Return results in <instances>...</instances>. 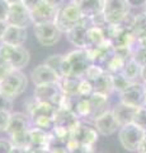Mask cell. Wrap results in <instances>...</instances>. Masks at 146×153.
<instances>
[{
	"label": "cell",
	"instance_id": "obj_11",
	"mask_svg": "<svg viewBox=\"0 0 146 153\" xmlns=\"http://www.w3.org/2000/svg\"><path fill=\"white\" fill-rule=\"evenodd\" d=\"M121 102L134 107L144 106V98H145V84L134 82L127 87L123 92L120 93Z\"/></svg>",
	"mask_w": 146,
	"mask_h": 153
},
{
	"label": "cell",
	"instance_id": "obj_35",
	"mask_svg": "<svg viewBox=\"0 0 146 153\" xmlns=\"http://www.w3.org/2000/svg\"><path fill=\"white\" fill-rule=\"evenodd\" d=\"M13 101L14 100L7 97L0 93V112H9L12 114V110H13Z\"/></svg>",
	"mask_w": 146,
	"mask_h": 153
},
{
	"label": "cell",
	"instance_id": "obj_8",
	"mask_svg": "<svg viewBox=\"0 0 146 153\" xmlns=\"http://www.w3.org/2000/svg\"><path fill=\"white\" fill-rule=\"evenodd\" d=\"M33 32L42 46L51 47L55 46L60 41L62 32H61L55 23H43V25H33Z\"/></svg>",
	"mask_w": 146,
	"mask_h": 153
},
{
	"label": "cell",
	"instance_id": "obj_4",
	"mask_svg": "<svg viewBox=\"0 0 146 153\" xmlns=\"http://www.w3.org/2000/svg\"><path fill=\"white\" fill-rule=\"evenodd\" d=\"M131 7L127 0H104L103 16L108 25H125Z\"/></svg>",
	"mask_w": 146,
	"mask_h": 153
},
{
	"label": "cell",
	"instance_id": "obj_9",
	"mask_svg": "<svg viewBox=\"0 0 146 153\" xmlns=\"http://www.w3.org/2000/svg\"><path fill=\"white\" fill-rule=\"evenodd\" d=\"M92 26H93L92 18L83 17L81 21L66 33L70 44H73L76 49H87V35H88V30Z\"/></svg>",
	"mask_w": 146,
	"mask_h": 153
},
{
	"label": "cell",
	"instance_id": "obj_21",
	"mask_svg": "<svg viewBox=\"0 0 146 153\" xmlns=\"http://www.w3.org/2000/svg\"><path fill=\"white\" fill-rule=\"evenodd\" d=\"M90 102H92V117H98L99 115H102L103 112L108 111V96L102 94V93H97L94 92L90 97Z\"/></svg>",
	"mask_w": 146,
	"mask_h": 153
},
{
	"label": "cell",
	"instance_id": "obj_41",
	"mask_svg": "<svg viewBox=\"0 0 146 153\" xmlns=\"http://www.w3.org/2000/svg\"><path fill=\"white\" fill-rule=\"evenodd\" d=\"M45 0H22L23 5H24L26 8H28L29 10H33L34 8H37L40 5V4H42Z\"/></svg>",
	"mask_w": 146,
	"mask_h": 153
},
{
	"label": "cell",
	"instance_id": "obj_2",
	"mask_svg": "<svg viewBox=\"0 0 146 153\" xmlns=\"http://www.w3.org/2000/svg\"><path fill=\"white\" fill-rule=\"evenodd\" d=\"M83 13L75 0L70 3H65L62 7L59 8L57 16L55 19V25L62 33H67L73 27H75L78 23L83 19Z\"/></svg>",
	"mask_w": 146,
	"mask_h": 153
},
{
	"label": "cell",
	"instance_id": "obj_47",
	"mask_svg": "<svg viewBox=\"0 0 146 153\" xmlns=\"http://www.w3.org/2000/svg\"><path fill=\"white\" fill-rule=\"evenodd\" d=\"M10 153H28L27 148H19V147H13Z\"/></svg>",
	"mask_w": 146,
	"mask_h": 153
},
{
	"label": "cell",
	"instance_id": "obj_24",
	"mask_svg": "<svg viewBox=\"0 0 146 153\" xmlns=\"http://www.w3.org/2000/svg\"><path fill=\"white\" fill-rule=\"evenodd\" d=\"M104 41H107V38H106V35H104V32H103L102 28H98V27L92 26L88 30V35H87V49L98 47V46H101Z\"/></svg>",
	"mask_w": 146,
	"mask_h": 153
},
{
	"label": "cell",
	"instance_id": "obj_22",
	"mask_svg": "<svg viewBox=\"0 0 146 153\" xmlns=\"http://www.w3.org/2000/svg\"><path fill=\"white\" fill-rule=\"evenodd\" d=\"M79 76H64L60 79V88L62 91V93L69 97H76L78 96V88L80 83Z\"/></svg>",
	"mask_w": 146,
	"mask_h": 153
},
{
	"label": "cell",
	"instance_id": "obj_10",
	"mask_svg": "<svg viewBox=\"0 0 146 153\" xmlns=\"http://www.w3.org/2000/svg\"><path fill=\"white\" fill-rule=\"evenodd\" d=\"M32 23L33 22H32L31 10L23 5V3L10 4L8 18H7V25L27 28L28 26H31Z\"/></svg>",
	"mask_w": 146,
	"mask_h": 153
},
{
	"label": "cell",
	"instance_id": "obj_49",
	"mask_svg": "<svg viewBox=\"0 0 146 153\" xmlns=\"http://www.w3.org/2000/svg\"><path fill=\"white\" fill-rule=\"evenodd\" d=\"M9 4H15V3H22V0H8Z\"/></svg>",
	"mask_w": 146,
	"mask_h": 153
},
{
	"label": "cell",
	"instance_id": "obj_50",
	"mask_svg": "<svg viewBox=\"0 0 146 153\" xmlns=\"http://www.w3.org/2000/svg\"><path fill=\"white\" fill-rule=\"evenodd\" d=\"M144 106H146V84H145V98H144Z\"/></svg>",
	"mask_w": 146,
	"mask_h": 153
},
{
	"label": "cell",
	"instance_id": "obj_26",
	"mask_svg": "<svg viewBox=\"0 0 146 153\" xmlns=\"http://www.w3.org/2000/svg\"><path fill=\"white\" fill-rule=\"evenodd\" d=\"M10 142L13 147H19V148H29L31 147V135H29V129L24 131H19L15 134H12Z\"/></svg>",
	"mask_w": 146,
	"mask_h": 153
},
{
	"label": "cell",
	"instance_id": "obj_15",
	"mask_svg": "<svg viewBox=\"0 0 146 153\" xmlns=\"http://www.w3.org/2000/svg\"><path fill=\"white\" fill-rule=\"evenodd\" d=\"M27 36H28L27 28L7 25V28L4 31V35L1 38V44L13 45V46H23L27 41Z\"/></svg>",
	"mask_w": 146,
	"mask_h": 153
},
{
	"label": "cell",
	"instance_id": "obj_1",
	"mask_svg": "<svg viewBox=\"0 0 146 153\" xmlns=\"http://www.w3.org/2000/svg\"><path fill=\"white\" fill-rule=\"evenodd\" d=\"M93 64L87 49H75L64 56L61 74L64 76H79L83 78L87 69Z\"/></svg>",
	"mask_w": 146,
	"mask_h": 153
},
{
	"label": "cell",
	"instance_id": "obj_39",
	"mask_svg": "<svg viewBox=\"0 0 146 153\" xmlns=\"http://www.w3.org/2000/svg\"><path fill=\"white\" fill-rule=\"evenodd\" d=\"M9 119H10V114L9 112H0V133L7 130Z\"/></svg>",
	"mask_w": 146,
	"mask_h": 153
},
{
	"label": "cell",
	"instance_id": "obj_31",
	"mask_svg": "<svg viewBox=\"0 0 146 153\" xmlns=\"http://www.w3.org/2000/svg\"><path fill=\"white\" fill-rule=\"evenodd\" d=\"M104 73H106V69L103 68V66L93 63V64L87 69L85 74H84V78H87L88 80H90V82H94V80H97L98 78H99V76H102Z\"/></svg>",
	"mask_w": 146,
	"mask_h": 153
},
{
	"label": "cell",
	"instance_id": "obj_51",
	"mask_svg": "<svg viewBox=\"0 0 146 153\" xmlns=\"http://www.w3.org/2000/svg\"><path fill=\"white\" fill-rule=\"evenodd\" d=\"M145 13H146V4H145Z\"/></svg>",
	"mask_w": 146,
	"mask_h": 153
},
{
	"label": "cell",
	"instance_id": "obj_5",
	"mask_svg": "<svg viewBox=\"0 0 146 153\" xmlns=\"http://www.w3.org/2000/svg\"><path fill=\"white\" fill-rule=\"evenodd\" d=\"M0 57L7 61L13 69L22 70L28 65L31 60V54L23 46H13L7 44H0Z\"/></svg>",
	"mask_w": 146,
	"mask_h": 153
},
{
	"label": "cell",
	"instance_id": "obj_20",
	"mask_svg": "<svg viewBox=\"0 0 146 153\" xmlns=\"http://www.w3.org/2000/svg\"><path fill=\"white\" fill-rule=\"evenodd\" d=\"M29 135H31V147L29 148H46L50 143L51 133L45 131L40 128L32 126L29 129Z\"/></svg>",
	"mask_w": 146,
	"mask_h": 153
},
{
	"label": "cell",
	"instance_id": "obj_28",
	"mask_svg": "<svg viewBox=\"0 0 146 153\" xmlns=\"http://www.w3.org/2000/svg\"><path fill=\"white\" fill-rule=\"evenodd\" d=\"M47 151H48V153H70L69 148L66 146V142L56 138L52 133H51L50 143L47 146Z\"/></svg>",
	"mask_w": 146,
	"mask_h": 153
},
{
	"label": "cell",
	"instance_id": "obj_6",
	"mask_svg": "<svg viewBox=\"0 0 146 153\" xmlns=\"http://www.w3.org/2000/svg\"><path fill=\"white\" fill-rule=\"evenodd\" d=\"M145 135H146V131L134 123L127 124L125 126H121L118 130V139L121 146L126 151H130V152L139 151V147Z\"/></svg>",
	"mask_w": 146,
	"mask_h": 153
},
{
	"label": "cell",
	"instance_id": "obj_33",
	"mask_svg": "<svg viewBox=\"0 0 146 153\" xmlns=\"http://www.w3.org/2000/svg\"><path fill=\"white\" fill-rule=\"evenodd\" d=\"M132 59L140 66L146 65V46H140L136 44L132 50Z\"/></svg>",
	"mask_w": 146,
	"mask_h": 153
},
{
	"label": "cell",
	"instance_id": "obj_43",
	"mask_svg": "<svg viewBox=\"0 0 146 153\" xmlns=\"http://www.w3.org/2000/svg\"><path fill=\"white\" fill-rule=\"evenodd\" d=\"M127 3L130 4V7H145L146 0H127Z\"/></svg>",
	"mask_w": 146,
	"mask_h": 153
},
{
	"label": "cell",
	"instance_id": "obj_34",
	"mask_svg": "<svg viewBox=\"0 0 146 153\" xmlns=\"http://www.w3.org/2000/svg\"><path fill=\"white\" fill-rule=\"evenodd\" d=\"M134 124H136L137 126H140L146 131V106L137 107V111H136L134 117Z\"/></svg>",
	"mask_w": 146,
	"mask_h": 153
},
{
	"label": "cell",
	"instance_id": "obj_25",
	"mask_svg": "<svg viewBox=\"0 0 146 153\" xmlns=\"http://www.w3.org/2000/svg\"><path fill=\"white\" fill-rule=\"evenodd\" d=\"M140 70H141V66L134 59H130L126 61L123 70L121 73L128 80H131V82H137V78L140 76Z\"/></svg>",
	"mask_w": 146,
	"mask_h": 153
},
{
	"label": "cell",
	"instance_id": "obj_46",
	"mask_svg": "<svg viewBox=\"0 0 146 153\" xmlns=\"http://www.w3.org/2000/svg\"><path fill=\"white\" fill-rule=\"evenodd\" d=\"M140 78L142 79L144 84H146V65L141 66V70H140Z\"/></svg>",
	"mask_w": 146,
	"mask_h": 153
},
{
	"label": "cell",
	"instance_id": "obj_40",
	"mask_svg": "<svg viewBox=\"0 0 146 153\" xmlns=\"http://www.w3.org/2000/svg\"><path fill=\"white\" fill-rule=\"evenodd\" d=\"M13 144L10 139H0V153H10Z\"/></svg>",
	"mask_w": 146,
	"mask_h": 153
},
{
	"label": "cell",
	"instance_id": "obj_19",
	"mask_svg": "<svg viewBox=\"0 0 146 153\" xmlns=\"http://www.w3.org/2000/svg\"><path fill=\"white\" fill-rule=\"evenodd\" d=\"M84 17L93 18L103 13L104 0H75Z\"/></svg>",
	"mask_w": 146,
	"mask_h": 153
},
{
	"label": "cell",
	"instance_id": "obj_3",
	"mask_svg": "<svg viewBox=\"0 0 146 153\" xmlns=\"http://www.w3.org/2000/svg\"><path fill=\"white\" fill-rule=\"evenodd\" d=\"M28 87V79L22 70H13L3 80H0V93L9 98H17Z\"/></svg>",
	"mask_w": 146,
	"mask_h": 153
},
{
	"label": "cell",
	"instance_id": "obj_17",
	"mask_svg": "<svg viewBox=\"0 0 146 153\" xmlns=\"http://www.w3.org/2000/svg\"><path fill=\"white\" fill-rule=\"evenodd\" d=\"M98 133L95 128L88 126L79 124L76 129L73 131V138L79 144H87V146H94L98 142Z\"/></svg>",
	"mask_w": 146,
	"mask_h": 153
},
{
	"label": "cell",
	"instance_id": "obj_27",
	"mask_svg": "<svg viewBox=\"0 0 146 153\" xmlns=\"http://www.w3.org/2000/svg\"><path fill=\"white\" fill-rule=\"evenodd\" d=\"M126 59L123 57H121L120 55H117L116 52L113 54V56L111 57L109 60H108L107 65L104 66L106 71H108L109 74H116V73H121L122 70H123V66L126 64Z\"/></svg>",
	"mask_w": 146,
	"mask_h": 153
},
{
	"label": "cell",
	"instance_id": "obj_13",
	"mask_svg": "<svg viewBox=\"0 0 146 153\" xmlns=\"http://www.w3.org/2000/svg\"><path fill=\"white\" fill-rule=\"evenodd\" d=\"M57 8L43 1L33 10H31L32 22L33 25H43V23H55L56 16H57Z\"/></svg>",
	"mask_w": 146,
	"mask_h": 153
},
{
	"label": "cell",
	"instance_id": "obj_7",
	"mask_svg": "<svg viewBox=\"0 0 146 153\" xmlns=\"http://www.w3.org/2000/svg\"><path fill=\"white\" fill-rule=\"evenodd\" d=\"M64 97L65 94L61 91L59 83L41 84V85H36L34 88V98L37 101L51 103L56 108L61 107V105L64 102Z\"/></svg>",
	"mask_w": 146,
	"mask_h": 153
},
{
	"label": "cell",
	"instance_id": "obj_23",
	"mask_svg": "<svg viewBox=\"0 0 146 153\" xmlns=\"http://www.w3.org/2000/svg\"><path fill=\"white\" fill-rule=\"evenodd\" d=\"M94 92L102 93L106 96H109L113 89V82H112V74H109L108 71H106L102 76H99L97 80L93 82Z\"/></svg>",
	"mask_w": 146,
	"mask_h": 153
},
{
	"label": "cell",
	"instance_id": "obj_45",
	"mask_svg": "<svg viewBox=\"0 0 146 153\" xmlns=\"http://www.w3.org/2000/svg\"><path fill=\"white\" fill-rule=\"evenodd\" d=\"M137 153H146V135L144 137L142 142H141V144H140V147H139Z\"/></svg>",
	"mask_w": 146,
	"mask_h": 153
},
{
	"label": "cell",
	"instance_id": "obj_48",
	"mask_svg": "<svg viewBox=\"0 0 146 153\" xmlns=\"http://www.w3.org/2000/svg\"><path fill=\"white\" fill-rule=\"evenodd\" d=\"M5 28H7V22H0V42H1V38H3Z\"/></svg>",
	"mask_w": 146,
	"mask_h": 153
},
{
	"label": "cell",
	"instance_id": "obj_36",
	"mask_svg": "<svg viewBox=\"0 0 146 153\" xmlns=\"http://www.w3.org/2000/svg\"><path fill=\"white\" fill-rule=\"evenodd\" d=\"M13 70H17V69H13L7 61H4L1 57H0V80H3L7 75L10 74Z\"/></svg>",
	"mask_w": 146,
	"mask_h": 153
},
{
	"label": "cell",
	"instance_id": "obj_16",
	"mask_svg": "<svg viewBox=\"0 0 146 153\" xmlns=\"http://www.w3.org/2000/svg\"><path fill=\"white\" fill-rule=\"evenodd\" d=\"M31 128H32V123H31V119L27 114L12 112L5 133L8 135H12V134L28 130V129H31Z\"/></svg>",
	"mask_w": 146,
	"mask_h": 153
},
{
	"label": "cell",
	"instance_id": "obj_42",
	"mask_svg": "<svg viewBox=\"0 0 146 153\" xmlns=\"http://www.w3.org/2000/svg\"><path fill=\"white\" fill-rule=\"evenodd\" d=\"M45 1L47 4H50V5H52V7L59 9V8L62 7L65 3H66V0H45Z\"/></svg>",
	"mask_w": 146,
	"mask_h": 153
},
{
	"label": "cell",
	"instance_id": "obj_29",
	"mask_svg": "<svg viewBox=\"0 0 146 153\" xmlns=\"http://www.w3.org/2000/svg\"><path fill=\"white\" fill-rule=\"evenodd\" d=\"M112 82H113V89L114 91H118V92H123V91L128 87L131 83V80H128L126 76L122 74V73H116V74H112Z\"/></svg>",
	"mask_w": 146,
	"mask_h": 153
},
{
	"label": "cell",
	"instance_id": "obj_44",
	"mask_svg": "<svg viewBox=\"0 0 146 153\" xmlns=\"http://www.w3.org/2000/svg\"><path fill=\"white\" fill-rule=\"evenodd\" d=\"M28 153H48L46 148H28Z\"/></svg>",
	"mask_w": 146,
	"mask_h": 153
},
{
	"label": "cell",
	"instance_id": "obj_14",
	"mask_svg": "<svg viewBox=\"0 0 146 153\" xmlns=\"http://www.w3.org/2000/svg\"><path fill=\"white\" fill-rule=\"evenodd\" d=\"M31 79L36 85L60 82V76L46 64H41L38 66H36L31 73Z\"/></svg>",
	"mask_w": 146,
	"mask_h": 153
},
{
	"label": "cell",
	"instance_id": "obj_37",
	"mask_svg": "<svg viewBox=\"0 0 146 153\" xmlns=\"http://www.w3.org/2000/svg\"><path fill=\"white\" fill-rule=\"evenodd\" d=\"M9 8H10V4L8 0H0V22H7Z\"/></svg>",
	"mask_w": 146,
	"mask_h": 153
},
{
	"label": "cell",
	"instance_id": "obj_32",
	"mask_svg": "<svg viewBox=\"0 0 146 153\" xmlns=\"http://www.w3.org/2000/svg\"><path fill=\"white\" fill-rule=\"evenodd\" d=\"M94 93V87H93V82L88 80L87 78L80 79L79 83V88H78V96L79 97H90Z\"/></svg>",
	"mask_w": 146,
	"mask_h": 153
},
{
	"label": "cell",
	"instance_id": "obj_18",
	"mask_svg": "<svg viewBox=\"0 0 146 153\" xmlns=\"http://www.w3.org/2000/svg\"><path fill=\"white\" fill-rule=\"evenodd\" d=\"M136 111H137V107L130 106V105H126L123 102H120L118 105H116L112 108V114L114 116L117 124L120 125V128L127 125V124L134 123Z\"/></svg>",
	"mask_w": 146,
	"mask_h": 153
},
{
	"label": "cell",
	"instance_id": "obj_38",
	"mask_svg": "<svg viewBox=\"0 0 146 153\" xmlns=\"http://www.w3.org/2000/svg\"><path fill=\"white\" fill-rule=\"evenodd\" d=\"M70 153H97L94 149V146H87V144H79L76 148L70 151Z\"/></svg>",
	"mask_w": 146,
	"mask_h": 153
},
{
	"label": "cell",
	"instance_id": "obj_30",
	"mask_svg": "<svg viewBox=\"0 0 146 153\" xmlns=\"http://www.w3.org/2000/svg\"><path fill=\"white\" fill-rule=\"evenodd\" d=\"M62 60H64V56L62 55H52V56H50L48 59H46V61H45V64L47 66H50V68L60 76V79L62 78V74H61Z\"/></svg>",
	"mask_w": 146,
	"mask_h": 153
},
{
	"label": "cell",
	"instance_id": "obj_12",
	"mask_svg": "<svg viewBox=\"0 0 146 153\" xmlns=\"http://www.w3.org/2000/svg\"><path fill=\"white\" fill-rule=\"evenodd\" d=\"M94 128L102 135H112L117 130H120V125L117 124L114 116H113L112 110H108L94 119Z\"/></svg>",
	"mask_w": 146,
	"mask_h": 153
}]
</instances>
